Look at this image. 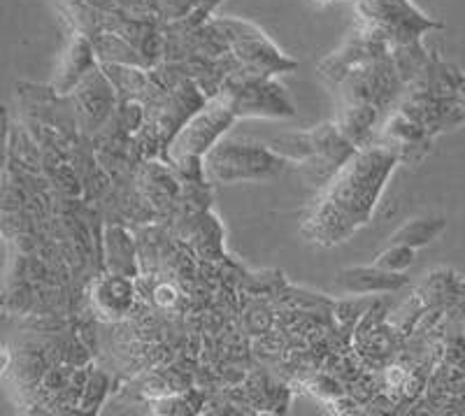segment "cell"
Returning a JSON list of instances; mask_svg holds the SVG:
<instances>
[{"mask_svg": "<svg viewBox=\"0 0 465 416\" xmlns=\"http://www.w3.org/2000/svg\"><path fill=\"white\" fill-rule=\"evenodd\" d=\"M396 163V152L389 147H372L349 156L338 170L317 207L302 223L310 243H344L351 233L371 222L384 182Z\"/></svg>", "mask_w": 465, "mask_h": 416, "instance_id": "cell-1", "label": "cell"}, {"mask_svg": "<svg viewBox=\"0 0 465 416\" xmlns=\"http://www.w3.org/2000/svg\"><path fill=\"white\" fill-rule=\"evenodd\" d=\"M286 156L263 144L222 143L205 154V173L219 184L275 180L284 173Z\"/></svg>", "mask_w": 465, "mask_h": 416, "instance_id": "cell-2", "label": "cell"}, {"mask_svg": "<svg viewBox=\"0 0 465 416\" xmlns=\"http://www.w3.org/2000/svg\"><path fill=\"white\" fill-rule=\"evenodd\" d=\"M405 274L389 272L377 265L372 268L340 270L335 284L347 293H377V291H396L405 284Z\"/></svg>", "mask_w": 465, "mask_h": 416, "instance_id": "cell-3", "label": "cell"}, {"mask_svg": "<svg viewBox=\"0 0 465 416\" xmlns=\"http://www.w3.org/2000/svg\"><path fill=\"white\" fill-rule=\"evenodd\" d=\"M444 228L442 219H417V222H407L401 231L391 235L393 244H407V247H423V244L433 243L440 231Z\"/></svg>", "mask_w": 465, "mask_h": 416, "instance_id": "cell-4", "label": "cell"}, {"mask_svg": "<svg viewBox=\"0 0 465 416\" xmlns=\"http://www.w3.org/2000/svg\"><path fill=\"white\" fill-rule=\"evenodd\" d=\"M414 263V249L407 244H393L380 253L375 259V265L389 272H405Z\"/></svg>", "mask_w": 465, "mask_h": 416, "instance_id": "cell-5", "label": "cell"}, {"mask_svg": "<svg viewBox=\"0 0 465 416\" xmlns=\"http://www.w3.org/2000/svg\"><path fill=\"white\" fill-rule=\"evenodd\" d=\"M174 298H177V293H174L173 286H159L156 289V302L159 305H173Z\"/></svg>", "mask_w": 465, "mask_h": 416, "instance_id": "cell-6", "label": "cell"}, {"mask_svg": "<svg viewBox=\"0 0 465 416\" xmlns=\"http://www.w3.org/2000/svg\"><path fill=\"white\" fill-rule=\"evenodd\" d=\"M165 3H174V0H165ZM214 3H219V0H182V5H184V12H189L191 7L198 5L201 7V15H205L207 10H210Z\"/></svg>", "mask_w": 465, "mask_h": 416, "instance_id": "cell-7", "label": "cell"}, {"mask_svg": "<svg viewBox=\"0 0 465 416\" xmlns=\"http://www.w3.org/2000/svg\"><path fill=\"white\" fill-rule=\"evenodd\" d=\"M7 365H10V353H7L5 349L0 347V374L5 372V370H7Z\"/></svg>", "mask_w": 465, "mask_h": 416, "instance_id": "cell-8", "label": "cell"}, {"mask_svg": "<svg viewBox=\"0 0 465 416\" xmlns=\"http://www.w3.org/2000/svg\"><path fill=\"white\" fill-rule=\"evenodd\" d=\"M317 3H322V5H326V3H331V0H317Z\"/></svg>", "mask_w": 465, "mask_h": 416, "instance_id": "cell-9", "label": "cell"}]
</instances>
